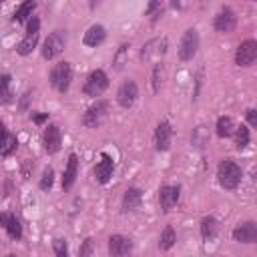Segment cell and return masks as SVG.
I'll use <instances>...</instances> for the list:
<instances>
[{
    "mask_svg": "<svg viewBox=\"0 0 257 257\" xmlns=\"http://www.w3.org/2000/svg\"><path fill=\"white\" fill-rule=\"evenodd\" d=\"M217 179H219V185L223 187V189H237L239 183L243 179L241 167L231 159H223L219 163V169H217Z\"/></svg>",
    "mask_w": 257,
    "mask_h": 257,
    "instance_id": "obj_1",
    "label": "cell"
},
{
    "mask_svg": "<svg viewBox=\"0 0 257 257\" xmlns=\"http://www.w3.org/2000/svg\"><path fill=\"white\" fill-rule=\"evenodd\" d=\"M39 37H40V20L39 16H32L28 20V28H26V37L20 40V44L16 46V53L20 57H28L39 44Z\"/></svg>",
    "mask_w": 257,
    "mask_h": 257,
    "instance_id": "obj_2",
    "label": "cell"
},
{
    "mask_svg": "<svg viewBox=\"0 0 257 257\" xmlns=\"http://www.w3.org/2000/svg\"><path fill=\"white\" fill-rule=\"evenodd\" d=\"M64 46H66V32L64 30L50 32L46 37V40H44V46H42V57L46 60H53V59L62 55Z\"/></svg>",
    "mask_w": 257,
    "mask_h": 257,
    "instance_id": "obj_3",
    "label": "cell"
},
{
    "mask_svg": "<svg viewBox=\"0 0 257 257\" xmlns=\"http://www.w3.org/2000/svg\"><path fill=\"white\" fill-rule=\"evenodd\" d=\"M71 80H73V66L71 62H59L55 64L53 73H50V82L59 93H66L68 87H71Z\"/></svg>",
    "mask_w": 257,
    "mask_h": 257,
    "instance_id": "obj_4",
    "label": "cell"
},
{
    "mask_svg": "<svg viewBox=\"0 0 257 257\" xmlns=\"http://www.w3.org/2000/svg\"><path fill=\"white\" fill-rule=\"evenodd\" d=\"M199 50V32L197 28H187L181 44H179V59L181 60H191Z\"/></svg>",
    "mask_w": 257,
    "mask_h": 257,
    "instance_id": "obj_5",
    "label": "cell"
},
{
    "mask_svg": "<svg viewBox=\"0 0 257 257\" xmlns=\"http://www.w3.org/2000/svg\"><path fill=\"white\" fill-rule=\"evenodd\" d=\"M109 87V77L105 75V71H93L87 80H84V95L87 97H100Z\"/></svg>",
    "mask_w": 257,
    "mask_h": 257,
    "instance_id": "obj_6",
    "label": "cell"
},
{
    "mask_svg": "<svg viewBox=\"0 0 257 257\" xmlns=\"http://www.w3.org/2000/svg\"><path fill=\"white\" fill-rule=\"evenodd\" d=\"M107 115H109V102L107 100H97L93 107L87 109V113H84V117H82V123H84V127L95 129L105 121Z\"/></svg>",
    "mask_w": 257,
    "mask_h": 257,
    "instance_id": "obj_7",
    "label": "cell"
},
{
    "mask_svg": "<svg viewBox=\"0 0 257 257\" xmlns=\"http://www.w3.org/2000/svg\"><path fill=\"white\" fill-rule=\"evenodd\" d=\"M257 59V42L255 40H243L241 44L237 46L235 53V64L237 66H251Z\"/></svg>",
    "mask_w": 257,
    "mask_h": 257,
    "instance_id": "obj_8",
    "label": "cell"
},
{
    "mask_svg": "<svg viewBox=\"0 0 257 257\" xmlns=\"http://www.w3.org/2000/svg\"><path fill=\"white\" fill-rule=\"evenodd\" d=\"M235 24H237V16H235V12H233L229 6H223V8H221L219 14L215 16V22H213L215 30L221 32V34L233 32V30H235Z\"/></svg>",
    "mask_w": 257,
    "mask_h": 257,
    "instance_id": "obj_9",
    "label": "cell"
},
{
    "mask_svg": "<svg viewBox=\"0 0 257 257\" xmlns=\"http://www.w3.org/2000/svg\"><path fill=\"white\" fill-rule=\"evenodd\" d=\"M137 97H139V87H137L135 80L123 82L121 87H119V91H117V102H119V105H121L123 109L133 107L135 100H137Z\"/></svg>",
    "mask_w": 257,
    "mask_h": 257,
    "instance_id": "obj_10",
    "label": "cell"
},
{
    "mask_svg": "<svg viewBox=\"0 0 257 257\" xmlns=\"http://www.w3.org/2000/svg\"><path fill=\"white\" fill-rule=\"evenodd\" d=\"M133 251V241L125 235H111L109 237V253L111 257H127Z\"/></svg>",
    "mask_w": 257,
    "mask_h": 257,
    "instance_id": "obj_11",
    "label": "cell"
},
{
    "mask_svg": "<svg viewBox=\"0 0 257 257\" xmlns=\"http://www.w3.org/2000/svg\"><path fill=\"white\" fill-rule=\"evenodd\" d=\"M179 197H181V189L175 185H165L161 187L159 191V203H161V209L163 211H171L179 203Z\"/></svg>",
    "mask_w": 257,
    "mask_h": 257,
    "instance_id": "obj_12",
    "label": "cell"
},
{
    "mask_svg": "<svg viewBox=\"0 0 257 257\" xmlns=\"http://www.w3.org/2000/svg\"><path fill=\"white\" fill-rule=\"evenodd\" d=\"M62 145V135H60V127L59 125H48L44 131V149L48 155H55L60 151Z\"/></svg>",
    "mask_w": 257,
    "mask_h": 257,
    "instance_id": "obj_13",
    "label": "cell"
},
{
    "mask_svg": "<svg viewBox=\"0 0 257 257\" xmlns=\"http://www.w3.org/2000/svg\"><path fill=\"white\" fill-rule=\"evenodd\" d=\"M233 239L239 243H255L257 241V225L253 221H245V223H239L233 229Z\"/></svg>",
    "mask_w": 257,
    "mask_h": 257,
    "instance_id": "obj_14",
    "label": "cell"
},
{
    "mask_svg": "<svg viewBox=\"0 0 257 257\" xmlns=\"http://www.w3.org/2000/svg\"><path fill=\"white\" fill-rule=\"evenodd\" d=\"M171 139H173V129L167 121H161L155 129V149L157 151H169Z\"/></svg>",
    "mask_w": 257,
    "mask_h": 257,
    "instance_id": "obj_15",
    "label": "cell"
},
{
    "mask_svg": "<svg viewBox=\"0 0 257 257\" xmlns=\"http://www.w3.org/2000/svg\"><path fill=\"white\" fill-rule=\"evenodd\" d=\"M113 169H115V163H113V157L109 155V153H102L100 155V161L95 169V175H97V181L99 183H109V179L113 177Z\"/></svg>",
    "mask_w": 257,
    "mask_h": 257,
    "instance_id": "obj_16",
    "label": "cell"
},
{
    "mask_svg": "<svg viewBox=\"0 0 257 257\" xmlns=\"http://www.w3.org/2000/svg\"><path fill=\"white\" fill-rule=\"evenodd\" d=\"M0 225H4L6 233L14 239V241L22 239V225H20V221L16 219V215H12V213H0Z\"/></svg>",
    "mask_w": 257,
    "mask_h": 257,
    "instance_id": "obj_17",
    "label": "cell"
},
{
    "mask_svg": "<svg viewBox=\"0 0 257 257\" xmlns=\"http://www.w3.org/2000/svg\"><path fill=\"white\" fill-rule=\"evenodd\" d=\"M77 173H79V157L71 155L68 157V163L64 167V173H62V189L68 191L77 181Z\"/></svg>",
    "mask_w": 257,
    "mask_h": 257,
    "instance_id": "obj_18",
    "label": "cell"
},
{
    "mask_svg": "<svg viewBox=\"0 0 257 257\" xmlns=\"http://www.w3.org/2000/svg\"><path fill=\"white\" fill-rule=\"evenodd\" d=\"M167 53V39H153L149 40L143 50H141V59L143 60H151L153 55H165Z\"/></svg>",
    "mask_w": 257,
    "mask_h": 257,
    "instance_id": "obj_19",
    "label": "cell"
},
{
    "mask_svg": "<svg viewBox=\"0 0 257 257\" xmlns=\"http://www.w3.org/2000/svg\"><path fill=\"white\" fill-rule=\"evenodd\" d=\"M105 39H107V28L102 26V24H93L87 32H84V44L87 46H99V44H102L105 42Z\"/></svg>",
    "mask_w": 257,
    "mask_h": 257,
    "instance_id": "obj_20",
    "label": "cell"
},
{
    "mask_svg": "<svg viewBox=\"0 0 257 257\" xmlns=\"http://www.w3.org/2000/svg\"><path fill=\"white\" fill-rule=\"evenodd\" d=\"M143 201V191L137 189V187H131V189L125 191V197H123V209L125 211H135L137 207L141 205Z\"/></svg>",
    "mask_w": 257,
    "mask_h": 257,
    "instance_id": "obj_21",
    "label": "cell"
},
{
    "mask_svg": "<svg viewBox=\"0 0 257 257\" xmlns=\"http://www.w3.org/2000/svg\"><path fill=\"white\" fill-rule=\"evenodd\" d=\"M12 100H14L12 77L10 75H0V105H10Z\"/></svg>",
    "mask_w": 257,
    "mask_h": 257,
    "instance_id": "obj_22",
    "label": "cell"
},
{
    "mask_svg": "<svg viewBox=\"0 0 257 257\" xmlns=\"http://www.w3.org/2000/svg\"><path fill=\"white\" fill-rule=\"evenodd\" d=\"M235 131V123L231 117H219L217 119V137H221V139H227V137H231Z\"/></svg>",
    "mask_w": 257,
    "mask_h": 257,
    "instance_id": "obj_23",
    "label": "cell"
},
{
    "mask_svg": "<svg viewBox=\"0 0 257 257\" xmlns=\"http://www.w3.org/2000/svg\"><path fill=\"white\" fill-rule=\"evenodd\" d=\"M217 231H219V223H217V219L215 217H205L203 221H201V235H203V239H213L215 235H217Z\"/></svg>",
    "mask_w": 257,
    "mask_h": 257,
    "instance_id": "obj_24",
    "label": "cell"
},
{
    "mask_svg": "<svg viewBox=\"0 0 257 257\" xmlns=\"http://www.w3.org/2000/svg\"><path fill=\"white\" fill-rule=\"evenodd\" d=\"M34 8H37V2H34V0H26V2H22L19 8H16V12H14V20H16V22H24V20L28 19V16H32Z\"/></svg>",
    "mask_w": 257,
    "mask_h": 257,
    "instance_id": "obj_25",
    "label": "cell"
},
{
    "mask_svg": "<svg viewBox=\"0 0 257 257\" xmlns=\"http://www.w3.org/2000/svg\"><path fill=\"white\" fill-rule=\"evenodd\" d=\"M175 241H177L175 229L171 227V225H167V227L163 229V233H161V239H159V247H161L163 251H169L171 247L175 245Z\"/></svg>",
    "mask_w": 257,
    "mask_h": 257,
    "instance_id": "obj_26",
    "label": "cell"
},
{
    "mask_svg": "<svg viewBox=\"0 0 257 257\" xmlns=\"http://www.w3.org/2000/svg\"><path fill=\"white\" fill-rule=\"evenodd\" d=\"M249 139H251V135H249V129L245 125H241V127L235 129V147L239 151H243L249 145Z\"/></svg>",
    "mask_w": 257,
    "mask_h": 257,
    "instance_id": "obj_27",
    "label": "cell"
},
{
    "mask_svg": "<svg viewBox=\"0 0 257 257\" xmlns=\"http://www.w3.org/2000/svg\"><path fill=\"white\" fill-rule=\"evenodd\" d=\"M16 147H19V141H16V137L14 135H6V139L2 141V143H0V153H2V155L4 157H10L12 155V153L16 151Z\"/></svg>",
    "mask_w": 257,
    "mask_h": 257,
    "instance_id": "obj_28",
    "label": "cell"
},
{
    "mask_svg": "<svg viewBox=\"0 0 257 257\" xmlns=\"http://www.w3.org/2000/svg\"><path fill=\"white\" fill-rule=\"evenodd\" d=\"M127 59H129V44H123L117 50V55L113 59V66L117 68V71H121V68L127 64Z\"/></svg>",
    "mask_w": 257,
    "mask_h": 257,
    "instance_id": "obj_29",
    "label": "cell"
},
{
    "mask_svg": "<svg viewBox=\"0 0 257 257\" xmlns=\"http://www.w3.org/2000/svg\"><path fill=\"white\" fill-rule=\"evenodd\" d=\"M163 79H165V68H163V64H157L155 71H153V91H155V93L161 91Z\"/></svg>",
    "mask_w": 257,
    "mask_h": 257,
    "instance_id": "obj_30",
    "label": "cell"
},
{
    "mask_svg": "<svg viewBox=\"0 0 257 257\" xmlns=\"http://www.w3.org/2000/svg\"><path fill=\"white\" fill-rule=\"evenodd\" d=\"M53 183H55V171L50 169V167H46L44 173H42V179H40V189L48 191L50 187H53Z\"/></svg>",
    "mask_w": 257,
    "mask_h": 257,
    "instance_id": "obj_31",
    "label": "cell"
},
{
    "mask_svg": "<svg viewBox=\"0 0 257 257\" xmlns=\"http://www.w3.org/2000/svg\"><path fill=\"white\" fill-rule=\"evenodd\" d=\"M93 253H95V239L93 237H87L82 241L80 249H79V257H93Z\"/></svg>",
    "mask_w": 257,
    "mask_h": 257,
    "instance_id": "obj_32",
    "label": "cell"
},
{
    "mask_svg": "<svg viewBox=\"0 0 257 257\" xmlns=\"http://www.w3.org/2000/svg\"><path fill=\"white\" fill-rule=\"evenodd\" d=\"M53 249H55L57 257H68V247H66L64 239H55V241H53Z\"/></svg>",
    "mask_w": 257,
    "mask_h": 257,
    "instance_id": "obj_33",
    "label": "cell"
},
{
    "mask_svg": "<svg viewBox=\"0 0 257 257\" xmlns=\"http://www.w3.org/2000/svg\"><path fill=\"white\" fill-rule=\"evenodd\" d=\"M247 121L251 127H257V111L255 109H247Z\"/></svg>",
    "mask_w": 257,
    "mask_h": 257,
    "instance_id": "obj_34",
    "label": "cell"
},
{
    "mask_svg": "<svg viewBox=\"0 0 257 257\" xmlns=\"http://www.w3.org/2000/svg\"><path fill=\"white\" fill-rule=\"evenodd\" d=\"M46 119H48V115H46V113H42V115H34V117H32V121L37 123V125H40V123H44V121H46Z\"/></svg>",
    "mask_w": 257,
    "mask_h": 257,
    "instance_id": "obj_35",
    "label": "cell"
},
{
    "mask_svg": "<svg viewBox=\"0 0 257 257\" xmlns=\"http://www.w3.org/2000/svg\"><path fill=\"white\" fill-rule=\"evenodd\" d=\"M6 135H8V131H6V127H4V123L0 121V143H2L4 139H6Z\"/></svg>",
    "mask_w": 257,
    "mask_h": 257,
    "instance_id": "obj_36",
    "label": "cell"
}]
</instances>
